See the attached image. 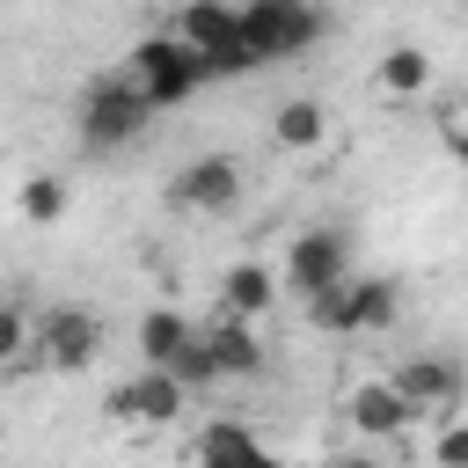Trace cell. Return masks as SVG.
<instances>
[{
  "label": "cell",
  "mask_w": 468,
  "mask_h": 468,
  "mask_svg": "<svg viewBox=\"0 0 468 468\" xmlns=\"http://www.w3.org/2000/svg\"><path fill=\"white\" fill-rule=\"evenodd\" d=\"M197 66H205V80H241V73H263V58L249 51V37L234 29L227 44H212V51H197Z\"/></svg>",
  "instance_id": "cell-19"
},
{
  "label": "cell",
  "mask_w": 468,
  "mask_h": 468,
  "mask_svg": "<svg viewBox=\"0 0 468 468\" xmlns=\"http://www.w3.org/2000/svg\"><path fill=\"white\" fill-rule=\"evenodd\" d=\"M183 395H190V388H183L176 373L146 366L139 380H124V388L110 395V417H117V424H146V431H154V424H176V417H183Z\"/></svg>",
  "instance_id": "cell-8"
},
{
  "label": "cell",
  "mask_w": 468,
  "mask_h": 468,
  "mask_svg": "<svg viewBox=\"0 0 468 468\" xmlns=\"http://www.w3.org/2000/svg\"><path fill=\"white\" fill-rule=\"evenodd\" d=\"M95 351H102V322H95L88 307H51V314L37 322V358H44V366L80 373V366H95Z\"/></svg>",
  "instance_id": "cell-7"
},
{
  "label": "cell",
  "mask_w": 468,
  "mask_h": 468,
  "mask_svg": "<svg viewBox=\"0 0 468 468\" xmlns=\"http://www.w3.org/2000/svg\"><path fill=\"white\" fill-rule=\"evenodd\" d=\"M190 344H197V329H190L176 307H146V314H139V358H146V366L176 373V366L190 358Z\"/></svg>",
  "instance_id": "cell-13"
},
{
  "label": "cell",
  "mask_w": 468,
  "mask_h": 468,
  "mask_svg": "<svg viewBox=\"0 0 468 468\" xmlns=\"http://www.w3.org/2000/svg\"><path fill=\"white\" fill-rule=\"evenodd\" d=\"M344 278H351V241H344L336 227H300V234L285 241V271H278L285 292L314 300V292H329V285H344Z\"/></svg>",
  "instance_id": "cell-5"
},
{
  "label": "cell",
  "mask_w": 468,
  "mask_h": 468,
  "mask_svg": "<svg viewBox=\"0 0 468 468\" xmlns=\"http://www.w3.org/2000/svg\"><path fill=\"white\" fill-rule=\"evenodd\" d=\"M66 205H73V190H66L58 176H22V190H15V212H22L29 227H58Z\"/></svg>",
  "instance_id": "cell-17"
},
{
  "label": "cell",
  "mask_w": 468,
  "mask_h": 468,
  "mask_svg": "<svg viewBox=\"0 0 468 468\" xmlns=\"http://www.w3.org/2000/svg\"><path fill=\"white\" fill-rule=\"evenodd\" d=\"M307 322L329 329V336H373V329L395 322V285L388 278H344V285L307 300Z\"/></svg>",
  "instance_id": "cell-3"
},
{
  "label": "cell",
  "mask_w": 468,
  "mask_h": 468,
  "mask_svg": "<svg viewBox=\"0 0 468 468\" xmlns=\"http://www.w3.org/2000/svg\"><path fill=\"white\" fill-rule=\"evenodd\" d=\"M197 468H278V461H271V446H263L249 424L219 417V424H205V439H197Z\"/></svg>",
  "instance_id": "cell-12"
},
{
  "label": "cell",
  "mask_w": 468,
  "mask_h": 468,
  "mask_svg": "<svg viewBox=\"0 0 468 468\" xmlns=\"http://www.w3.org/2000/svg\"><path fill=\"white\" fill-rule=\"evenodd\" d=\"M431 453H439V468H468V424H446Z\"/></svg>",
  "instance_id": "cell-21"
},
{
  "label": "cell",
  "mask_w": 468,
  "mask_h": 468,
  "mask_svg": "<svg viewBox=\"0 0 468 468\" xmlns=\"http://www.w3.org/2000/svg\"><path fill=\"white\" fill-rule=\"evenodd\" d=\"M241 29V0H183V15H176V37L190 44V51H212V44H227Z\"/></svg>",
  "instance_id": "cell-14"
},
{
  "label": "cell",
  "mask_w": 468,
  "mask_h": 468,
  "mask_svg": "<svg viewBox=\"0 0 468 468\" xmlns=\"http://www.w3.org/2000/svg\"><path fill=\"white\" fill-rule=\"evenodd\" d=\"M380 88H388V95H424V88H431V58H424L417 44H395V51L380 58Z\"/></svg>",
  "instance_id": "cell-18"
},
{
  "label": "cell",
  "mask_w": 468,
  "mask_h": 468,
  "mask_svg": "<svg viewBox=\"0 0 468 468\" xmlns=\"http://www.w3.org/2000/svg\"><path fill=\"white\" fill-rule=\"evenodd\" d=\"M205 351H212L219 380H256V373H263V336H256L249 314H219V322L205 329Z\"/></svg>",
  "instance_id": "cell-11"
},
{
  "label": "cell",
  "mask_w": 468,
  "mask_h": 468,
  "mask_svg": "<svg viewBox=\"0 0 468 468\" xmlns=\"http://www.w3.org/2000/svg\"><path fill=\"white\" fill-rule=\"evenodd\" d=\"M271 300H278V278H271L263 263H234V271L219 278V314H249V322H256Z\"/></svg>",
  "instance_id": "cell-15"
},
{
  "label": "cell",
  "mask_w": 468,
  "mask_h": 468,
  "mask_svg": "<svg viewBox=\"0 0 468 468\" xmlns=\"http://www.w3.org/2000/svg\"><path fill=\"white\" fill-rule=\"evenodd\" d=\"M322 29H329V22H322L314 0H241V37H249V51H256L263 66L300 58Z\"/></svg>",
  "instance_id": "cell-2"
},
{
  "label": "cell",
  "mask_w": 468,
  "mask_h": 468,
  "mask_svg": "<svg viewBox=\"0 0 468 468\" xmlns=\"http://www.w3.org/2000/svg\"><path fill=\"white\" fill-rule=\"evenodd\" d=\"M271 132H278V146H292V154H307V146H322V132H329V110H322L314 95H292V102H278V117H271Z\"/></svg>",
  "instance_id": "cell-16"
},
{
  "label": "cell",
  "mask_w": 468,
  "mask_h": 468,
  "mask_svg": "<svg viewBox=\"0 0 468 468\" xmlns=\"http://www.w3.org/2000/svg\"><path fill=\"white\" fill-rule=\"evenodd\" d=\"M446 154H453V161L468 168V124H446Z\"/></svg>",
  "instance_id": "cell-22"
},
{
  "label": "cell",
  "mask_w": 468,
  "mask_h": 468,
  "mask_svg": "<svg viewBox=\"0 0 468 468\" xmlns=\"http://www.w3.org/2000/svg\"><path fill=\"white\" fill-rule=\"evenodd\" d=\"M336 468H388V461H380V453H344Z\"/></svg>",
  "instance_id": "cell-23"
},
{
  "label": "cell",
  "mask_w": 468,
  "mask_h": 468,
  "mask_svg": "<svg viewBox=\"0 0 468 468\" xmlns=\"http://www.w3.org/2000/svg\"><path fill=\"white\" fill-rule=\"evenodd\" d=\"M168 205H183V212H234L241 205V161L234 154H197L168 183Z\"/></svg>",
  "instance_id": "cell-6"
},
{
  "label": "cell",
  "mask_w": 468,
  "mask_h": 468,
  "mask_svg": "<svg viewBox=\"0 0 468 468\" xmlns=\"http://www.w3.org/2000/svg\"><path fill=\"white\" fill-rule=\"evenodd\" d=\"M344 417H351V431H366V439H395V431H410V395L395 388V380H358L351 395H344Z\"/></svg>",
  "instance_id": "cell-10"
},
{
  "label": "cell",
  "mask_w": 468,
  "mask_h": 468,
  "mask_svg": "<svg viewBox=\"0 0 468 468\" xmlns=\"http://www.w3.org/2000/svg\"><path fill=\"white\" fill-rule=\"evenodd\" d=\"M132 80H139V95H146L154 110H176V102H190V95L205 88V66H197V51L168 29V37H146V44L132 51Z\"/></svg>",
  "instance_id": "cell-4"
},
{
  "label": "cell",
  "mask_w": 468,
  "mask_h": 468,
  "mask_svg": "<svg viewBox=\"0 0 468 468\" xmlns=\"http://www.w3.org/2000/svg\"><path fill=\"white\" fill-rule=\"evenodd\" d=\"M146 117H154V102L139 95V80L102 73V80H88V95H80V146H95V154L132 146V139L146 132Z\"/></svg>",
  "instance_id": "cell-1"
},
{
  "label": "cell",
  "mask_w": 468,
  "mask_h": 468,
  "mask_svg": "<svg viewBox=\"0 0 468 468\" xmlns=\"http://www.w3.org/2000/svg\"><path fill=\"white\" fill-rule=\"evenodd\" d=\"M22 351H29V322H22V307L0 300V366H15Z\"/></svg>",
  "instance_id": "cell-20"
},
{
  "label": "cell",
  "mask_w": 468,
  "mask_h": 468,
  "mask_svg": "<svg viewBox=\"0 0 468 468\" xmlns=\"http://www.w3.org/2000/svg\"><path fill=\"white\" fill-rule=\"evenodd\" d=\"M388 380L410 395V410H417V417H424V410H453V402H461V366H453V358H439V351L402 358Z\"/></svg>",
  "instance_id": "cell-9"
}]
</instances>
